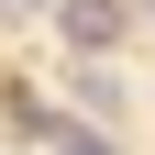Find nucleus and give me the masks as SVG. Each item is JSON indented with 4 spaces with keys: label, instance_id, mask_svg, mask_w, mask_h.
I'll list each match as a JSON object with an SVG mask.
<instances>
[{
    "label": "nucleus",
    "instance_id": "nucleus-1",
    "mask_svg": "<svg viewBox=\"0 0 155 155\" xmlns=\"http://www.w3.org/2000/svg\"><path fill=\"white\" fill-rule=\"evenodd\" d=\"M55 33H67L78 55H111L122 45V0H55Z\"/></svg>",
    "mask_w": 155,
    "mask_h": 155
},
{
    "label": "nucleus",
    "instance_id": "nucleus-2",
    "mask_svg": "<svg viewBox=\"0 0 155 155\" xmlns=\"http://www.w3.org/2000/svg\"><path fill=\"white\" fill-rule=\"evenodd\" d=\"M0 11H45V0H0Z\"/></svg>",
    "mask_w": 155,
    "mask_h": 155
}]
</instances>
